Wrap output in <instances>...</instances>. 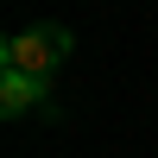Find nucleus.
<instances>
[{
	"label": "nucleus",
	"instance_id": "nucleus-1",
	"mask_svg": "<svg viewBox=\"0 0 158 158\" xmlns=\"http://www.w3.org/2000/svg\"><path fill=\"white\" fill-rule=\"evenodd\" d=\"M63 57H70V32H63V25H32V32H13L6 44H0V63L19 70V76H38V82H44Z\"/></svg>",
	"mask_w": 158,
	"mask_h": 158
},
{
	"label": "nucleus",
	"instance_id": "nucleus-2",
	"mask_svg": "<svg viewBox=\"0 0 158 158\" xmlns=\"http://www.w3.org/2000/svg\"><path fill=\"white\" fill-rule=\"evenodd\" d=\"M38 101H44V82H38V76H19V70L0 76V114H25V108H38Z\"/></svg>",
	"mask_w": 158,
	"mask_h": 158
}]
</instances>
